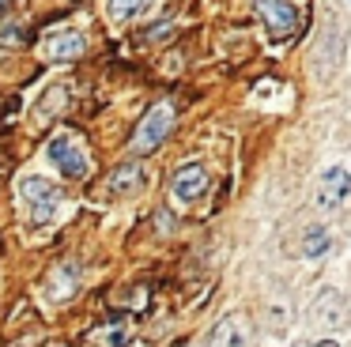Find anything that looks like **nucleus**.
Instances as JSON below:
<instances>
[{
    "mask_svg": "<svg viewBox=\"0 0 351 347\" xmlns=\"http://www.w3.org/2000/svg\"><path fill=\"white\" fill-rule=\"evenodd\" d=\"M170 128H174V102H155L152 110L140 117V125H136V132H132L129 147L136 151V155H152V151L170 136Z\"/></svg>",
    "mask_w": 351,
    "mask_h": 347,
    "instance_id": "2",
    "label": "nucleus"
},
{
    "mask_svg": "<svg viewBox=\"0 0 351 347\" xmlns=\"http://www.w3.org/2000/svg\"><path fill=\"white\" fill-rule=\"evenodd\" d=\"M155 0H110V19L114 23H129L136 15H144Z\"/></svg>",
    "mask_w": 351,
    "mask_h": 347,
    "instance_id": "12",
    "label": "nucleus"
},
{
    "mask_svg": "<svg viewBox=\"0 0 351 347\" xmlns=\"http://www.w3.org/2000/svg\"><path fill=\"white\" fill-rule=\"evenodd\" d=\"M49 163L64 178H87V170H91V158H87V151L80 147V140L72 132H57L49 140Z\"/></svg>",
    "mask_w": 351,
    "mask_h": 347,
    "instance_id": "4",
    "label": "nucleus"
},
{
    "mask_svg": "<svg viewBox=\"0 0 351 347\" xmlns=\"http://www.w3.org/2000/svg\"><path fill=\"white\" fill-rule=\"evenodd\" d=\"M72 294H76V268H72V264L53 268V276H49V298H53V302H69Z\"/></svg>",
    "mask_w": 351,
    "mask_h": 347,
    "instance_id": "10",
    "label": "nucleus"
},
{
    "mask_svg": "<svg viewBox=\"0 0 351 347\" xmlns=\"http://www.w3.org/2000/svg\"><path fill=\"white\" fill-rule=\"evenodd\" d=\"M8 4H12V0H0V8H8Z\"/></svg>",
    "mask_w": 351,
    "mask_h": 347,
    "instance_id": "14",
    "label": "nucleus"
},
{
    "mask_svg": "<svg viewBox=\"0 0 351 347\" xmlns=\"http://www.w3.org/2000/svg\"><path fill=\"white\" fill-rule=\"evenodd\" d=\"M313 347H336V339H321V344H313Z\"/></svg>",
    "mask_w": 351,
    "mask_h": 347,
    "instance_id": "13",
    "label": "nucleus"
},
{
    "mask_svg": "<svg viewBox=\"0 0 351 347\" xmlns=\"http://www.w3.org/2000/svg\"><path fill=\"white\" fill-rule=\"evenodd\" d=\"M19 196H23L27 211H31V223L34 226H46L57 219V211L64 208V193L46 178H23L19 181Z\"/></svg>",
    "mask_w": 351,
    "mask_h": 347,
    "instance_id": "1",
    "label": "nucleus"
},
{
    "mask_svg": "<svg viewBox=\"0 0 351 347\" xmlns=\"http://www.w3.org/2000/svg\"><path fill=\"white\" fill-rule=\"evenodd\" d=\"M261 4V15H265V27H268V38L276 45L280 42H291L302 27V12H298L295 0H257Z\"/></svg>",
    "mask_w": 351,
    "mask_h": 347,
    "instance_id": "3",
    "label": "nucleus"
},
{
    "mask_svg": "<svg viewBox=\"0 0 351 347\" xmlns=\"http://www.w3.org/2000/svg\"><path fill=\"white\" fill-rule=\"evenodd\" d=\"M208 347H245V321L238 313L223 317L208 336Z\"/></svg>",
    "mask_w": 351,
    "mask_h": 347,
    "instance_id": "9",
    "label": "nucleus"
},
{
    "mask_svg": "<svg viewBox=\"0 0 351 347\" xmlns=\"http://www.w3.org/2000/svg\"><path fill=\"white\" fill-rule=\"evenodd\" d=\"M185 347H189V344H185Z\"/></svg>",
    "mask_w": 351,
    "mask_h": 347,
    "instance_id": "15",
    "label": "nucleus"
},
{
    "mask_svg": "<svg viewBox=\"0 0 351 347\" xmlns=\"http://www.w3.org/2000/svg\"><path fill=\"white\" fill-rule=\"evenodd\" d=\"M84 49H87V38L80 34V30H61V34H53L46 42V57L49 60H76Z\"/></svg>",
    "mask_w": 351,
    "mask_h": 347,
    "instance_id": "8",
    "label": "nucleus"
},
{
    "mask_svg": "<svg viewBox=\"0 0 351 347\" xmlns=\"http://www.w3.org/2000/svg\"><path fill=\"white\" fill-rule=\"evenodd\" d=\"M144 181H147L144 166H136V163H125V166H117V170L110 174L106 189H110L114 196H132V193H140V189H144Z\"/></svg>",
    "mask_w": 351,
    "mask_h": 347,
    "instance_id": "7",
    "label": "nucleus"
},
{
    "mask_svg": "<svg viewBox=\"0 0 351 347\" xmlns=\"http://www.w3.org/2000/svg\"><path fill=\"white\" fill-rule=\"evenodd\" d=\"M208 185H212V178H208V170L200 163L178 166L174 178H170V193H174V200H182V204H197L200 196L208 193Z\"/></svg>",
    "mask_w": 351,
    "mask_h": 347,
    "instance_id": "6",
    "label": "nucleus"
},
{
    "mask_svg": "<svg viewBox=\"0 0 351 347\" xmlns=\"http://www.w3.org/2000/svg\"><path fill=\"white\" fill-rule=\"evenodd\" d=\"M328 246H332V238H328L325 226H310L306 238H302V256H306V261H317V256L328 253Z\"/></svg>",
    "mask_w": 351,
    "mask_h": 347,
    "instance_id": "11",
    "label": "nucleus"
},
{
    "mask_svg": "<svg viewBox=\"0 0 351 347\" xmlns=\"http://www.w3.org/2000/svg\"><path fill=\"white\" fill-rule=\"evenodd\" d=\"M348 196H351V170L340 163L325 166V170L317 174V204L325 211H336Z\"/></svg>",
    "mask_w": 351,
    "mask_h": 347,
    "instance_id": "5",
    "label": "nucleus"
}]
</instances>
